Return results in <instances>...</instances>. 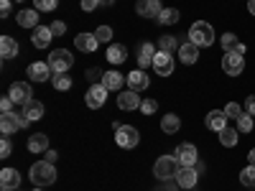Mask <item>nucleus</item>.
Returning <instances> with one entry per match:
<instances>
[{
  "label": "nucleus",
  "instance_id": "f257e3e1",
  "mask_svg": "<svg viewBox=\"0 0 255 191\" xmlns=\"http://www.w3.org/2000/svg\"><path fill=\"white\" fill-rule=\"evenodd\" d=\"M31 181H33V186H49V184H54V181H56V168H54V163H49V161L33 163V166H31Z\"/></svg>",
  "mask_w": 255,
  "mask_h": 191
},
{
  "label": "nucleus",
  "instance_id": "f03ea898",
  "mask_svg": "<svg viewBox=\"0 0 255 191\" xmlns=\"http://www.w3.org/2000/svg\"><path fill=\"white\" fill-rule=\"evenodd\" d=\"M189 41L197 46H212L215 44V28L209 23H204V20H197V23L189 28Z\"/></svg>",
  "mask_w": 255,
  "mask_h": 191
},
{
  "label": "nucleus",
  "instance_id": "7ed1b4c3",
  "mask_svg": "<svg viewBox=\"0 0 255 191\" xmlns=\"http://www.w3.org/2000/svg\"><path fill=\"white\" fill-rule=\"evenodd\" d=\"M72 64H74V56L69 49H56L49 54V67L54 74H67L72 69Z\"/></svg>",
  "mask_w": 255,
  "mask_h": 191
},
{
  "label": "nucleus",
  "instance_id": "20e7f679",
  "mask_svg": "<svg viewBox=\"0 0 255 191\" xmlns=\"http://www.w3.org/2000/svg\"><path fill=\"white\" fill-rule=\"evenodd\" d=\"M179 161H176V156H161L158 161H156V166H153V176L156 179H176V174H179Z\"/></svg>",
  "mask_w": 255,
  "mask_h": 191
},
{
  "label": "nucleus",
  "instance_id": "39448f33",
  "mask_svg": "<svg viewBox=\"0 0 255 191\" xmlns=\"http://www.w3.org/2000/svg\"><path fill=\"white\" fill-rule=\"evenodd\" d=\"M28 117L20 112V115H15V112H3L0 115V130H3V135H10V133H15V130H23V127H28Z\"/></svg>",
  "mask_w": 255,
  "mask_h": 191
},
{
  "label": "nucleus",
  "instance_id": "423d86ee",
  "mask_svg": "<svg viewBox=\"0 0 255 191\" xmlns=\"http://www.w3.org/2000/svg\"><path fill=\"white\" fill-rule=\"evenodd\" d=\"M115 140H118V145H120V148L130 151V148H135V145H138L140 135H138V130H135L133 125H118V127H115Z\"/></svg>",
  "mask_w": 255,
  "mask_h": 191
},
{
  "label": "nucleus",
  "instance_id": "0eeeda50",
  "mask_svg": "<svg viewBox=\"0 0 255 191\" xmlns=\"http://www.w3.org/2000/svg\"><path fill=\"white\" fill-rule=\"evenodd\" d=\"M108 87L100 82V84H92V87L87 90V97H84V102H87V107L90 110H97V107H102L105 102H108Z\"/></svg>",
  "mask_w": 255,
  "mask_h": 191
},
{
  "label": "nucleus",
  "instance_id": "6e6552de",
  "mask_svg": "<svg viewBox=\"0 0 255 191\" xmlns=\"http://www.w3.org/2000/svg\"><path fill=\"white\" fill-rule=\"evenodd\" d=\"M174 67H176V64H174V56H171V54L156 51V56H153V69H156L158 77H171Z\"/></svg>",
  "mask_w": 255,
  "mask_h": 191
},
{
  "label": "nucleus",
  "instance_id": "1a4fd4ad",
  "mask_svg": "<svg viewBox=\"0 0 255 191\" xmlns=\"http://www.w3.org/2000/svg\"><path fill=\"white\" fill-rule=\"evenodd\" d=\"M243 69H245V59H243V54H225V59H222V72H225V74H230V77H240Z\"/></svg>",
  "mask_w": 255,
  "mask_h": 191
},
{
  "label": "nucleus",
  "instance_id": "9d476101",
  "mask_svg": "<svg viewBox=\"0 0 255 191\" xmlns=\"http://www.w3.org/2000/svg\"><path fill=\"white\" fill-rule=\"evenodd\" d=\"M26 74H28L31 82H46V79L54 77V72H51V67H49V61H33V64H28Z\"/></svg>",
  "mask_w": 255,
  "mask_h": 191
},
{
  "label": "nucleus",
  "instance_id": "9b49d317",
  "mask_svg": "<svg viewBox=\"0 0 255 191\" xmlns=\"http://www.w3.org/2000/svg\"><path fill=\"white\" fill-rule=\"evenodd\" d=\"M8 97H10L15 104H26V102L33 97V95H31V84H26V82H15V84H10Z\"/></svg>",
  "mask_w": 255,
  "mask_h": 191
},
{
  "label": "nucleus",
  "instance_id": "f8f14e48",
  "mask_svg": "<svg viewBox=\"0 0 255 191\" xmlns=\"http://www.w3.org/2000/svg\"><path fill=\"white\" fill-rule=\"evenodd\" d=\"M197 179H199V174H197L194 166H181L179 174H176V184L181 189H194L197 186Z\"/></svg>",
  "mask_w": 255,
  "mask_h": 191
},
{
  "label": "nucleus",
  "instance_id": "ddd939ff",
  "mask_svg": "<svg viewBox=\"0 0 255 191\" xmlns=\"http://www.w3.org/2000/svg\"><path fill=\"white\" fill-rule=\"evenodd\" d=\"M174 156H176V161H179L181 166H194L197 158H199V156H197V148L191 145V143H181V145L176 148Z\"/></svg>",
  "mask_w": 255,
  "mask_h": 191
},
{
  "label": "nucleus",
  "instance_id": "4468645a",
  "mask_svg": "<svg viewBox=\"0 0 255 191\" xmlns=\"http://www.w3.org/2000/svg\"><path fill=\"white\" fill-rule=\"evenodd\" d=\"M140 97H138V92H133V90H128V92H120L118 95V107L120 110H125V112H130V110H138L140 107Z\"/></svg>",
  "mask_w": 255,
  "mask_h": 191
},
{
  "label": "nucleus",
  "instance_id": "2eb2a0df",
  "mask_svg": "<svg viewBox=\"0 0 255 191\" xmlns=\"http://www.w3.org/2000/svg\"><path fill=\"white\" fill-rule=\"evenodd\" d=\"M204 125L209 127V130H215V133L225 130V127H227V115H225V110H212V112L204 117Z\"/></svg>",
  "mask_w": 255,
  "mask_h": 191
},
{
  "label": "nucleus",
  "instance_id": "dca6fc26",
  "mask_svg": "<svg viewBox=\"0 0 255 191\" xmlns=\"http://www.w3.org/2000/svg\"><path fill=\"white\" fill-rule=\"evenodd\" d=\"M74 44H77V49H79V51L92 54V51H97L100 41H97V36H95V33H79V36H74Z\"/></svg>",
  "mask_w": 255,
  "mask_h": 191
},
{
  "label": "nucleus",
  "instance_id": "f3484780",
  "mask_svg": "<svg viewBox=\"0 0 255 191\" xmlns=\"http://www.w3.org/2000/svg\"><path fill=\"white\" fill-rule=\"evenodd\" d=\"M135 10H138V15H143V18H158V13H161L163 8H161L158 0H138Z\"/></svg>",
  "mask_w": 255,
  "mask_h": 191
},
{
  "label": "nucleus",
  "instance_id": "a211bd4d",
  "mask_svg": "<svg viewBox=\"0 0 255 191\" xmlns=\"http://www.w3.org/2000/svg\"><path fill=\"white\" fill-rule=\"evenodd\" d=\"M51 38H54V33H51L49 26H36V31H33V36H31V41H33L36 49H46V46L51 44Z\"/></svg>",
  "mask_w": 255,
  "mask_h": 191
},
{
  "label": "nucleus",
  "instance_id": "6ab92c4d",
  "mask_svg": "<svg viewBox=\"0 0 255 191\" xmlns=\"http://www.w3.org/2000/svg\"><path fill=\"white\" fill-rule=\"evenodd\" d=\"M153 56H156V46L153 44H140L138 46V69L153 67Z\"/></svg>",
  "mask_w": 255,
  "mask_h": 191
},
{
  "label": "nucleus",
  "instance_id": "aec40b11",
  "mask_svg": "<svg viewBox=\"0 0 255 191\" xmlns=\"http://www.w3.org/2000/svg\"><path fill=\"white\" fill-rule=\"evenodd\" d=\"M20 184V174L15 168H3V174H0V186L8 189V191H15Z\"/></svg>",
  "mask_w": 255,
  "mask_h": 191
},
{
  "label": "nucleus",
  "instance_id": "412c9836",
  "mask_svg": "<svg viewBox=\"0 0 255 191\" xmlns=\"http://www.w3.org/2000/svg\"><path fill=\"white\" fill-rule=\"evenodd\" d=\"M179 59H181V64H194L197 59H199V46L197 44H181L179 46Z\"/></svg>",
  "mask_w": 255,
  "mask_h": 191
},
{
  "label": "nucleus",
  "instance_id": "4be33fe9",
  "mask_svg": "<svg viewBox=\"0 0 255 191\" xmlns=\"http://www.w3.org/2000/svg\"><path fill=\"white\" fill-rule=\"evenodd\" d=\"M28 151L31 153H46L49 151V138L44 133H33L28 138Z\"/></svg>",
  "mask_w": 255,
  "mask_h": 191
},
{
  "label": "nucleus",
  "instance_id": "5701e85b",
  "mask_svg": "<svg viewBox=\"0 0 255 191\" xmlns=\"http://www.w3.org/2000/svg\"><path fill=\"white\" fill-rule=\"evenodd\" d=\"M128 84H130V90H133V92H143V90L148 87V77H145V72H143V69L130 72V74H128Z\"/></svg>",
  "mask_w": 255,
  "mask_h": 191
},
{
  "label": "nucleus",
  "instance_id": "b1692460",
  "mask_svg": "<svg viewBox=\"0 0 255 191\" xmlns=\"http://www.w3.org/2000/svg\"><path fill=\"white\" fill-rule=\"evenodd\" d=\"M15 54H18V41L13 36H0V56L13 59Z\"/></svg>",
  "mask_w": 255,
  "mask_h": 191
},
{
  "label": "nucleus",
  "instance_id": "393cba45",
  "mask_svg": "<svg viewBox=\"0 0 255 191\" xmlns=\"http://www.w3.org/2000/svg\"><path fill=\"white\" fill-rule=\"evenodd\" d=\"M123 82H125V77H123L120 72H115V69L102 74V84H105V87H108L110 92H118V90L123 87Z\"/></svg>",
  "mask_w": 255,
  "mask_h": 191
},
{
  "label": "nucleus",
  "instance_id": "a878e982",
  "mask_svg": "<svg viewBox=\"0 0 255 191\" xmlns=\"http://www.w3.org/2000/svg\"><path fill=\"white\" fill-rule=\"evenodd\" d=\"M23 115H26L31 122L41 120V117H44V104H41L38 99H28V102L23 104Z\"/></svg>",
  "mask_w": 255,
  "mask_h": 191
},
{
  "label": "nucleus",
  "instance_id": "bb28decb",
  "mask_svg": "<svg viewBox=\"0 0 255 191\" xmlns=\"http://www.w3.org/2000/svg\"><path fill=\"white\" fill-rule=\"evenodd\" d=\"M125 59H128V49H125L123 44H110V49H108V61L115 64V67H120Z\"/></svg>",
  "mask_w": 255,
  "mask_h": 191
},
{
  "label": "nucleus",
  "instance_id": "cd10ccee",
  "mask_svg": "<svg viewBox=\"0 0 255 191\" xmlns=\"http://www.w3.org/2000/svg\"><path fill=\"white\" fill-rule=\"evenodd\" d=\"M179 127H181V120H179V115L168 112L166 117H161V130H163L166 135H174V133H179Z\"/></svg>",
  "mask_w": 255,
  "mask_h": 191
},
{
  "label": "nucleus",
  "instance_id": "c85d7f7f",
  "mask_svg": "<svg viewBox=\"0 0 255 191\" xmlns=\"http://www.w3.org/2000/svg\"><path fill=\"white\" fill-rule=\"evenodd\" d=\"M15 18H18V26H23V28H36V26H38V15H36V8L20 10Z\"/></svg>",
  "mask_w": 255,
  "mask_h": 191
},
{
  "label": "nucleus",
  "instance_id": "c756f323",
  "mask_svg": "<svg viewBox=\"0 0 255 191\" xmlns=\"http://www.w3.org/2000/svg\"><path fill=\"white\" fill-rule=\"evenodd\" d=\"M179 10L176 8H163L161 13H158V23H163V26H174V23H179Z\"/></svg>",
  "mask_w": 255,
  "mask_h": 191
},
{
  "label": "nucleus",
  "instance_id": "7c9ffc66",
  "mask_svg": "<svg viewBox=\"0 0 255 191\" xmlns=\"http://www.w3.org/2000/svg\"><path fill=\"white\" fill-rule=\"evenodd\" d=\"M240 46H243V44L238 41L235 33H225V36H222V49H225V54H238Z\"/></svg>",
  "mask_w": 255,
  "mask_h": 191
},
{
  "label": "nucleus",
  "instance_id": "2f4dec72",
  "mask_svg": "<svg viewBox=\"0 0 255 191\" xmlns=\"http://www.w3.org/2000/svg\"><path fill=\"white\" fill-rule=\"evenodd\" d=\"M51 84H54V90H59V92H69V90H72V77H67V74H54V77H51Z\"/></svg>",
  "mask_w": 255,
  "mask_h": 191
},
{
  "label": "nucleus",
  "instance_id": "473e14b6",
  "mask_svg": "<svg viewBox=\"0 0 255 191\" xmlns=\"http://www.w3.org/2000/svg\"><path fill=\"white\" fill-rule=\"evenodd\" d=\"M220 143L225 148H232L238 143V130H232V127H225V130H220Z\"/></svg>",
  "mask_w": 255,
  "mask_h": 191
},
{
  "label": "nucleus",
  "instance_id": "72a5a7b5",
  "mask_svg": "<svg viewBox=\"0 0 255 191\" xmlns=\"http://www.w3.org/2000/svg\"><path fill=\"white\" fill-rule=\"evenodd\" d=\"M179 46V41L174 36H161L158 38V51H166V54H174V49Z\"/></svg>",
  "mask_w": 255,
  "mask_h": 191
},
{
  "label": "nucleus",
  "instance_id": "f704fd0d",
  "mask_svg": "<svg viewBox=\"0 0 255 191\" xmlns=\"http://www.w3.org/2000/svg\"><path fill=\"white\" fill-rule=\"evenodd\" d=\"M253 127H255V122H253V115H250V112H243V115L238 117V130H240V133H250Z\"/></svg>",
  "mask_w": 255,
  "mask_h": 191
},
{
  "label": "nucleus",
  "instance_id": "c9c22d12",
  "mask_svg": "<svg viewBox=\"0 0 255 191\" xmlns=\"http://www.w3.org/2000/svg\"><path fill=\"white\" fill-rule=\"evenodd\" d=\"M56 5H59V0H33V8L36 10H44V13L56 10Z\"/></svg>",
  "mask_w": 255,
  "mask_h": 191
},
{
  "label": "nucleus",
  "instance_id": "e433bc0d",
  "mask_svg": "<svg viewBox=\"0 0 255 191\" xmlns=\"http://www.w3.org/2000/svg\"><path fill=\"white\" fill-rule=\"evenodd\" d=\"M240 181H243V186H255V166L245 168V171L240 174Z\"/></svg>",
  "mask_w": 255,
  "mask_h": 191
},
{
  "label": "nucleus",
  "instance_id": "4c0bfd02",
  "mask_svg": "<svg viewBox=\"0 0 255 191\" xmlns=\"http://www.w3.org/2000/svg\"><path fill=\"white\" fill-rule=\"evenodd\" d=\"M95 36H97L100 44H108V41L113 38V28H110V26H100V28L95 31Z\"/></svg>",
  "mask_w": 255,
  "mask_h": 191
},
{
  "label": "nucleus",
  "instance_id": "58836bf2",
  "mask_svg": "<svg viewBox=\"0 0 255 191\" xmlns=\"http://www.w3.org/2000/svg\"><path fill=\"white\" fill-rule=\"evenodd\" d=\"M156 110H158L156 99H143V102H140V112H143V115H153Z\"/></svg>",
  "mask_w": 255,
  "mask_h": 191
},
{
  "label": "nucleus",
  "instance_id": "ea45409f",
  "mask_svg": "<svg viewBox=\"0 0 255 191\" xmlns=\"http://www.w3.org/2000/svg\"><path fill=\"white\" fill-rule=\"evenodd\" d=\"M225 115H227V117H235V120H238V117L243 115V110H240V104H238V102H230L227 107H225Z\"/></svg>",
  "mask_w": 255,
  "mask_h": 191
},
{
  "label": "nucleus",
  "instance_id": "a19ab883",
  "mask_svg": "<svg viewBox=\"0 0 255 191\" xmlns=\"http://www.w3.org/2000/svg\"><path fill=\"white\" fill-rule=\"evenodd\" d=\"M49 28H51V33H54V36H64V33H67V23H61V20H54V23H51Z\"/></svg>",
  "mask_w": 255,
  "mask_h": 191
},
{
  "label": "nucleus",
  "instance_id": "79ce46f5",
  "mask_svg": "<svg viewBox=\"0 0 255 191\" xmlns=\"http://www.w3.org/2000/svg\"><path fill=\"white\" fill-rule=\"evenodd\" d=\"M13 151V145H10V138H3V143H0V158H8Z\"/></svg>",
  "mask_w": 255,
  "mask_h": 191
},
{
  "label": "nucleus",
  "instance_id": "37998d69",
  "mask_svg": "<svg viewBox=\"0 0 255 191\" xmlns=\"http://www.w3.org/2000/svg\"><path fill=\"white\" fill-rule=\"evenodd\" d=\"M13 99L10 97H3V99H0V110H3V112H13Z\"/></svg>",
  "mask_w": 255,
  "mask_h": 191
},
{
  "label": "nucleus",
  "instance_id": "c03bdc74",
  "mask_svg": "<svg viewBox=\"0 0 255 191\" xmlns=\"http://www.w3.org/2000/svg\"><path fill=\"white\" fill-rule=\"evenodd\" d=\"M100 3H97V0H82V10L84 13H90V10H95Z\"/></svg>",
  "mask_w": 255,
  "mask_h": 191
},
{
  "label": "nucleus",
  "instance_id": "a18cd8bd",
  "mask_svg": "<svg viewBox=\"0 0 255 191\" xmlns=\"http://www.w3.org/2000/svg\"><path fill=\"white\" fill-rule=\"evenodd\" d=\"M245 112H250V115L255 117V95L248 97V102H245Z\"/></svg>",
  "mask_w": 255,
  "mask_h": 191
},
{
  "label": "nucleus",
  "instance_id": "49530a36",
  "mask_svg": "<svg viewBox=\"0 0 255 191\" xmlns=\"http://www.w3.org/2000/svg\"><path fill=\"white\" fill-rule=\"evenodd\" d=\"M0 13H3V18L10 15V0H0Z\"/></svg>",
  "mask_w": 255,
  "mask_h": 191
},
{
  "label": "nucleus",
  "instance_id": "de8ad7c7",
  "mask_svg": "<svg viewBox=\"0 0 255 191\" xmlns=\"http://www.w3.org/2000/svg\"><path fill=\"white\" fill-rule=\"evenodd\" d=\"M56 158H59L56 151H46V161H49V163H56Z\"/></svg>",
  "mask_w": 255,
  "mask_h": 191
},
{
  "label": "nucleus",
  "instance_id": "09e8293b",
  "mask_svg": "<svg viewBox=\"0 0 255 191\" xmlns=\"http://www.w3.org/2000/svg\"><path fill=\"white\" fill-rule=\"evenodd\" d=\"M97 77H102V74H100V72H95V69H90V72H87V79H92V82H95Z\"/></svg>",
  "mask_w": 255,
  "mask_h": 191
},
{
  "label": "nucleus",
  "instance_id": "8fccbe9b",
  "mask_svg": "<svg viewBox=\"0 0 255 191\" xmlns=\"http://www.w3.org/2000/svg\"><path fill=\"white\" fill-rule=\"evenodd\" d=\"M248 161H250V166H255V148H253V151L248 153Z\"/></svg>",
  "mask_w": 255,
  "mask_h": 191
},
{
  "label": "nucleus",
  "instance_id": "3c124183",
  "mask_svg": "<svg viewBox=\"0 0 255 191\" xmlns=\"http://www.w3.org/2000/svg\"><path fill=\"white\" fill-rule=\"evenodd\" d=\"M248 10L255 15V0H248Z\"/></svg>",
  "mask_w": 255,
  "mask_h": 191
},
{
  "label": "nucleus",
  "instance_id": "603ef678",
  "mask_svg": "<svg viewBox=\"0 0 255 191\" xmlns=\"http://www.w3.org/2000/svg\"><path fill=\"white\" fill-rule=\"evenodd\" d=\"M97 3H100V5H113L115 0H97Z\"/></svg>",
  "mask_w": 255,
  "mask_h": 191
},
{
  "label": "nucleus",
  "instance_id": "864d4df0",
  "mask_svg": "<svg viewBox=\"0 0 255 191\" xmlns=\"http://www.w3.org/2000/svg\"><path fill=\"white\" fill-rule=\"evenodd\" d=\"M33 191H44V186H36V189H33Z\"/></svg>",
  "mask_w": 255,
  "mask_h": 191
},
{
  "label": "nucleus",
  "instance_id": "5fc2aeb1",
  "mask_svg": "<svg viewBox=\"0 0 255 191\" xmlns=\"http://www.w3.org/2000/svg\"><path fill=\"white\" fill-rule=\"evenodd\" d=\"M15 3H20V0H15Z\"/></svg>",
  "mask_w": 255,
  "mask_h": 191
},
{
  "label": "nucleus",
  "instance_id": "6e6d98bb",
  "mask_svg": "<svg viewBox=\"0 0 255 191\" xmlns=\"http://www.w3.org/2000/svg\"><path fill=\"white\" fill-rule=\"evenodd\" d=\"M15 191H20V189H15Z\"/></svg>",
  "mask_w": 255,
  "mask_h": 191
}]
</instances>
